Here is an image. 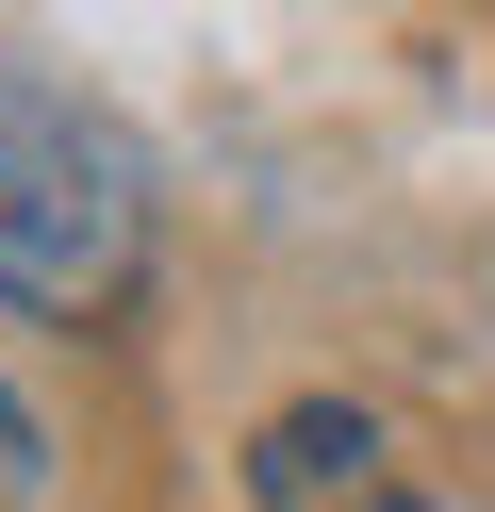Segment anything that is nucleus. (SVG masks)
Listing matches in <instances>:
<instances>
[{
  "label": "nucleus",
  "mask_w": 495,
  "mask_h": 512,
  "mask_svg": "<svg viewBox=\"0 0 495 512\" xmlns=\"http://www.w3.org/2000/svg\"><path fill=\"white\" fill-rule=\"evenodd\" d=\"M149 265V166L83 83L0 50V298L33 314H116Z\"/></svg>",
  "instance_id": "1"
},
{
  "label": "nucleus",
  "mask_w": 495,
  "mask_h": 512,
  "mask_svg": "<svg viewBox=\"0 0 495 512\" xmlns=\"http://www.w3.org/2000/svg\"><path fill=\"white\" fill-rule=\"evenodd\" d=\"M248 496L264 512H363V496H380V430H363L347 397L264 413V430H248Z\"/></svg>",
  "instance_id": "2"
},
{
  "label": "nucleus",
  "mask_w": 495,
  "mask_h": 512,
  "mask_svg": "<svg viewBox=\"0 0 495 512\" xmlns=\"http://www.w3.org/2000/svg\"><path fill=\"white\" fill-rule=\"evenodd\" d=\"M33 479H50V430H33V397H17V380H0V512H17Z\"/></svg>",
  "instance_id": "3"
},
{
  "label": "nucleus",
  "mask_w": 495,
  "mask_h": 512,
  "mask_svg": "<svg viewBox=\"0 0 495 512\" xmlns=\"http://www.w3.org/2000/svg\"><path fill=\"white\" fill-rule=\"evenodd\" d=\"M363 512H413V496H363Z\"/></svg>",
  "instance_id": "4"
}]
</instances>
